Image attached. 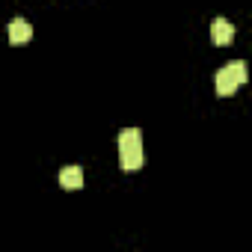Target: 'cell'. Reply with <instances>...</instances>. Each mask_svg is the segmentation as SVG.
<instances>
[{"instance_id":"obj_1","label":"cell","mask_w":252,"mask_h":252,"mask_svg":"<svg viewBox=\"0 0 252 252\" xmlns=\"http://www.w3.org/2000/svg\"><path fill=\"white\" fill-rule=\"evenodd\" d=\"M143 134L137 128H125L119 134V166L122 169H140L143 166Z\"/></svg>"},{"instance_id":"obj_2","label":"cell","mask_w":252,"mask_h":252,"mask_svg":"<svg viewBox=\"0 0 252 252\" xmlns=\"http://www.w3.org/2000/svg\"><path fill=\"white\" fill-rule=\"evenodd\" d=\"M246 77H249V71H246V63H243V60L228 63V65L220 68L217 77H214V83H217V95H234L237 86L246 83Z\"/></svg>"},{"instance_id":"obj_3","label":"cell","mask_w":252,"mask_h":252,"mask_svg":"<svg viewBox=\"0 0 252 252\" xmlns=\"http://www.w3.org/2000/svg\"><path fill=\"white\" fill-rule=\"evenodd\" d=\"M211 42L214 45H231L234 42V24L225 18H214L211 24Z\"/></svg>"},{"instance_id":"obj_4","label":"cell","mask_w":252,"mask_h":252,"mask_svg":"<svg viewBox=\"0 0 252 252\" xmlns=\"http://www.w3.org/2000/svg\"><path fill=\"white\" fill-rule=\"evenodd\" d=\"M30 39H33V27H30V21H24V18L9 21V42H12V45H27Z\"/></svg>"},{"instance_id":"obj_5","label":"cell","mask_w":252,"mask_h":252,"mask_svg":"<svg viewBox=\"0 0 252 252\" xmlns=\"http://www.w3.org/2000/svg\"><path fill=\"white\" fill-rule=\"evenodd\" d=\"M60 184H63V190H80L83 187V169L80 166L60 169Z\"/></svg>"}]
</instances>
